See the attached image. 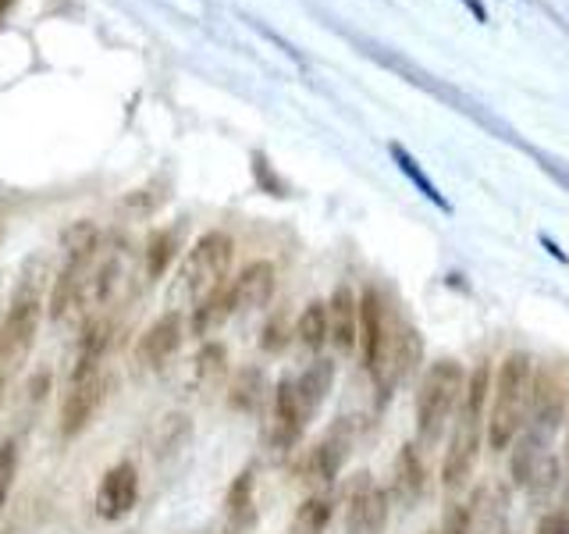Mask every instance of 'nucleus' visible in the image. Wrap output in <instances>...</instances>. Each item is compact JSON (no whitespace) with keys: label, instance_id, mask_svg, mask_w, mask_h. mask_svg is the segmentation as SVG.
<instances>
[{"label":"nucleus","instance_id":"obj_21","mask_svg":"<svg viewBox=\"0 0 569 534\" xmlns=\"http://www.w3.org/2000/svg\"><path fill=\"white\" fill-rule=\"evenodd\" d=\"M267 396H271V388L263 385V378L257 370L239 374V382L231 385V403H236L239 409H257Z\"/></svg>","mask_w":569,"mask_h":534},{"label":"nucleus","instance_id":"obj_20","mask_svg":"<svg viewBox=\"0 0 569 534\" xmlns=\"http://www.w3.org/2000/svg\"><path fill=\"white\" fill-rule=\"evenodd\" d=\"M228 516L231 524H246L253 516V471H242L228 488Z\"/></svg>","mask_w":569,"mask_h":534},{"label":"nucleus","instance_id":"obj_18","mask_svg":"<svg viewBox=\"0 0 569 534\" xmlns=\"http://www.w3.org/2000/svg\"><path fill=\"white\" fill-rule=\"evenodd\" d=\"M296 343L310 353H320L328 346V303H310L296 320Z\"/></svg>","mask_w":569,"mask_h":534},{"label":"nucleus","instance_id":"obj_5","mask_svg":"<svg viewBox=\"0 0 569 534\" xmlns=\"http://www.w3.org/2000/svg\"><path fill=\"white\" fill-rule=\"evenodd\" d=\"M43 325V299L36 289L14 296L4 320H0V370L26 364V356L36 346V335Z\"/></svg>","mask_w":569,"mask_h":534},{"label":"nucleus","instance_id":"obj_14","mask_svg":"<svg viewBox=\"0 0 569 534\" xmlns=\"http://www.w3.org/2000/svg\"><path fill=\"white\" fill-rule=\"evenodd\" d=\"M136 503H139V471L129 459L114 463L97 485V513L103 521H121V516L132 513Z\"/></svg>","mask_w":569,"mask_h":534},{"label":"nucleus","instance_id":"obj_13","mask_svg":"<svg viewBox=\"0 0 569 534\" xmlns=\"http://www.w3.org/2000/svg\"><path fill=\"white\" fill-rule=\"evenodd\" d=\"M182 343H186V317H182V310H168L139 335L136 356H139L142 367L157 370V367H164L178 349H182Z\"/></svg>","mask_w":569,"mask_h":534},{"label":"nucleus","instance_id":"obj_10","mask_svg":"<svg viewBox=\"0 0 569 534\" xmlns=\"http://www.w3.org/2000/svg\"><path fill=\"white\" fill-rule=\"evenodd\" d=\"M388 492L370 474H356L346 488V531L381 534L388 524Z\"/></svg>","mask_w":569,"mask_h":534},{"label":"nucleus","instance_id":"obj_7","mask_svg":"<svg viewBox=\"0 0 569 534\" xmlns=\"http://www.w3.org/2000/svg\"><path fill=\"white\" fill-rule=\"evenodd\" d=\"M566 414H569V385L562 378V370L556 364L533 367L530 406H527V424L523 427H533V432L556 438Z\"/></svg>","mask_w":569,"mask_h":534},{"label":"nucleus","instance_id":"obj_3","mask_svg":"<svg viewBox=\"0 0 569 534\" xmlns=\"http://www.w3.org/2000/svg\"><path fill=\"white\" fill-rule=\"evenodd\" d=\"M462 388H467V370L459 360L441 356L427 367L420 392H417V442L435 445L445 427H449L452 414L462 403Z\"/></svg>","mask_w":569,"mask_h":534},{"label":"nucleus","instance_id":"obj_23","mask_svg":"<svg viewBox=\"0 0 569 534\" xmlns=\"http://www.w3.org/2000/svg\"><path fill=\"white\" fill-rule=\"evenodd\" d=\"M171 254H174V239L168 236V231H157V236L150 239V246H147V275L150 278L164 275V267L171 264Z\"/></svg>","mask_w":569,"mask_h":534},{"label":"nucleus","instance_id":"obj_4","mask_svg":"<svg viewBox=\"0 0 569 534\" xmlns=\"http://www.w3.org/2000/svg\"><path fill=\"white\" fill-rule=\"evenodd\" d=\"M509 477L516 488H523L533 503L538 498H548L559 488L562 467L556 453H551V435L533 432V427H523L512 442V459H509Z\"/></svg>","mask_w":569,"mask_h":534},{"label":"nucleus","instance_id":"obj_24","mask_svg":"<svg viewBox=\"0 0 569 534\" xmlns=\"http://www.w3.org/2000/svg\"><path fill=\"white\" fill-rule=\"evenodd\" d=\"M533 534H569V510H551L538 521V531Z\"/></svg>","mask_w":569,"mask_h":534},{"label":"nucleus","instance_id":"obj_9","mask_svg":"<svg viewBox=\"0 0 569 534\" xmlns=\"http://www.w3.org/2000/svg\"><path fill=\"white\" fill-rule=\"evenodd\" d=\"M391 335H396V328H391L388 320V310H385V299L378 289H367L360 296V353H363V367L370 370V378L385 382V367H388V349H391Z\"/></svg>","mask_w":569,"mask_h":534},{"label":"nucleus","instance_id":"obj_26","mask_svg":"<svg viewBox=\"0 0 569 534\" xmlns=\"http://www.w3.org/2000/svg\"><path fill=\"white\" fill-rule=\"evenodd\" d=\"M8 8H11V0H0V14H4Z\"/></svg>","mask_w":569,"mask_h":534},{"label":"nucleus","instance_id":"obj_16","mask_svg":"<svg viewBox=\"0 0 569 534\" xmlns=\"http://www.w3.org/2000/svg\"><path fill=\"white\" fill-rule=\"evenodd\" d=\"M328 343H335L342 353H352L360 343V299L349 289H338L328 299Z\"/></svg>","mask_w":569,"mask_h":534},{"label":"nucleus","instance_id":"obj_11","mask_svg":"<svg viewBox=\"0 0 569 534\" xmlns=\"http://www.w3.org/2000/svg\"><path fill=\"white\" fill-rule=\"evenodd\" d=\"M274 285H278V271L274 264L267 260H253L246 267L239 278H231L224 289H221V307L224 314H249V310H260L271 303L274 296Z\"/></svg>","mask_w":569,"mask_h":534},{"label":"nucleus","instance_id":"obj_2","mask_svg":"<svg viewBox=\"0 0 569 534\" xmlns=\"http://www.w3.org/2000/svg\"><path fill=\"white\" fill-rule=\"evenodd\" d=\"M231 257H236V243L228 231H203L200 239L189 246V254L178 267L174 278V299H182L189 310L203 307L207 299L218 296L228 285Z\"/></svg>","mask_w":569,"mask_h":534},{"label":"nucleus","instance_id":"obj_12","mask_svg":"<svg viewBox=\"0 0 569 534\" xmlns=\"http://www.w3.org/2000/svg\"><path fill=\"white\" fill-rule=\"evenodd\" d=\"M356 435H360V424H356V417H338L328 427V435L310 449V463H307L310 477L320 481V485H331V481L346 467V459H349L352 445H356Z\"/></svg>","mask_w":569,"mask_h":534},{"label":"nucleus","instance_id":"obj_15","mask_svg":"<svg viewBox=\"0 0 569 534\" xmlns=\"http://www.w3.org/2000/svg\"><path fill=\"white\" fill-rule=\"evenodd\" d=\"M289 385H292V396H296V403L302 409V417L313 421L317 409L325 406L331 385H335V364L325 360V356H317L307 370L296 374V378H289Z\"/></svg>","mask_w":569,"mask_h":534},{"label":"nucleus","instance_id":"obj_6","mask_svg":"<svg viewBox=\"0 0 569 534\" xmlns=\"http://www.w3.org/2000/svg\"><path fill=\"white\" fill-rule=\"evenodd\" d=\"M103 396H107V385H103L100 364L79 360V367L71 370L64 399H61V435L64 438L82 435L89 421L97 417V409L103 406Z\"/></svg>","mask_w":569,"mask_h":534},{"label":"nucleus","instance_id":"obj_28","mask_svg":"<svg viewBox=\"0 0 569 534\" xmlns=\"http://www.w3.org/2000/svg\"><path fill=\"white\" fill-rule=\"evenodd\" d=\"M427 534H438V531H427Z\"/></svg>","mask_w":569,"mask_h":534},{"label":"nucleus","instance_id":"obj_19","mask_svg":"<svg viewBox=\"0 0 569 534\" xmlns=\"http://www.w3.org/2000/svg\"><path fill=\"white\" fill-rule=\"evenodd\" d=\"M331 513H335L331 495H313V498H307V503L299 506V513H296V531L325 534L328 524H331Z\"/></svg>","mask_w":569,"mask_h":534},{"label":"nucleus","instance_id":"obj_27","mask_svg":"<svg viewBox=\"0 0 569 534\" xmlns=\"http://www.w3.org/2000/svg\"><path fill=\"white\" fill-rule=\"evenodd\" d=\"M292 534H307V531H296V527H292Z\"/></svg>","mask_w":569,"mask_h":534},{"label":"nucleus","instance_id":"obj_8","mask_svg":"<svg viewBox=\"0 0 569 534\" xmlns=\"http://www.w3.org/2000/svg\"><path fill=\"white\" fill-rule=\"evenodd\" d=\"M480 445H485V417L467 414V409H456V427L449 438V453L441 459V485L445 492H459L470 481Z\"/></svg>","mask_w":569,"mask_h":534},{"label":"nucleus","instance_id":"obj_25","mask_svg":"<svg viewBox=\"0 0 569 534\" xmlns=\"http://www.w3.org/2000/svg\"><path fill=\"white\" fill-rule=\"evenodd\" d=\"M284 343H289V332H284V325L274 317V320H267V328H263V338H260V346L267 353H278Z\"/></svg>","mask_w":569,"mask_h":534},{"label":"nucleus","instance_id":"obj_1","mask_svg":"<svg viewBox=\"0 0 569 534\" xmlns=\"http://www.w3.org/2000/svg\"><path fill=\"white\" fill-rule=\"evenodd\" d=\"M530 385H533V356L530 353H509L491 382V414H488V445L495 453H506L516 435L527 424L530 406Z\"/></svg>","mask_w":569,"mask_h":534},{"label":"nucleus","instance_id":"obj_17","mask_svg":"<svg viewBox=\"0 0 569 534\" xmlns=\"http://www.w3.org/2000/svg\"><path fill=\"white\" fill-rule=\"evenodd\" d=\"M391 488H396V498L402 506H417L427 492V467H423L420 449L413 442H406L396 456V467H391Z\"/></svg>","mask_w":569,"mask_h":534},{"label":"nucleus","instance_id":"obj_22","mask_svg":"<svg viewBox=\"0 0 569 534\" xmlns=\"http://www.w3.org/2000/svg\"><path fill=\"white\" fill-rule=\"evenodd\" d=\"M14 477H18V442L4 438L0 442V506L8 503V495L14 488Z\"/></svg>","mask_w":569,"mask_h":534}]
</instances>
